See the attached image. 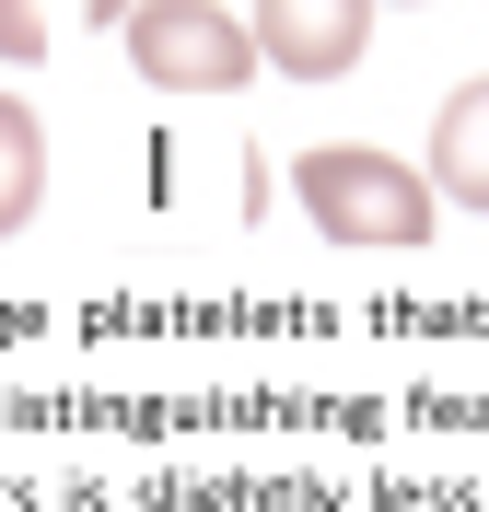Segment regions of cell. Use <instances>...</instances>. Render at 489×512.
I'll return each mask as SVG.
<instances>
[{"label": "cell", "instance_id": "cell-2", "mask_svg": "<svg viewBox=\"0 0 489 512\" xmlns=\"http://www.w3.org/2000/svg\"><path fill=\"white\" fill-rule=\"evenodd\" d=\"M129 70L152 94H245L257 82V35L222 0H129Z\"/></svg>", "mask_w": 489, "mask_h": 512}, {"label": "cell", "instance_id": "cell-3", "mask_svg": "<svg viewBox=\"0 0 489 512\" xmlns=\"http://www.w3.org/2000/svg\"><path fill=\"white\" fill-rule=\"evenodd\" d=\"M373 12L385 0H257L245 35H257V70H280V82H350L373 47Z\"/></svg>", "mask_w": 489, "mask_h": 512}, {"label": "cell", "instance_id": "cell-4", "mask_svg": "<svg viewBox=\"0 0 489 512\" xmlns=\"http://www.w3.org/2000/svg\"><path fill=\"white\" fill-rule=\"evenodd\" d=\"M431 198L443 210H489V70L478 82H455L443 94V117H431Z\"/></svg>", "mask_w": 489, "mask_h": 512}, {"label": "cell", "instance_id": "cell-6", "mask_svg": "<svg viewBox=\"0 0 489 512\" xmlns=\"http://www.w3.org/2000/svg\"><path fill=\"white\" fill-rule=\"evenodd\" d=\"M59 47V24H47V0H0V70H35Z\"/></svg>", "mask_w": 489, "mask_h": 512}, {"label": "cell", "instance_id": "cell-1", "mask_svg": "<svg viewBox=\"0 0 489 512\" xmlns=\"http://www.w3.org/2000/svg\"><path fill=\"white\" fill-rule=\"evenodd\" d=\"M292 198H303V222L326 233V245H361V256H420L431 245V175L420 163H396L373 152V140H326V152L292 163Z\"/></svg>", "mask_w": 489, "mask_h": 512}, {"label": "cell", "instance_id": "cell-5", "mask_svg": "<svg viewBox=\"0 0 489 512\" xmlns=\"http://www.w3.org/2000/svg\"><path fill=\"white\" fill-rule=\"evenodd\" d=\"M47 210V128H35L24 94H0V245Z\"/></svg>", "mask_w": 489, "mask_h": 512}, {"label": "cell", "instance_id": "cell-7", "mask_svg": "<svg viewBox=\"0 0 489 512\" xmlns=\"http://www.w3.org/2000/svg\"><path fill=\"white\" fill-rule=\"evenodd\" d=\"M82 24H105V35H117V24H129V0H82Z\"/></svg>", "mask_w": 489, "mask_h": 512}]
</instances>
